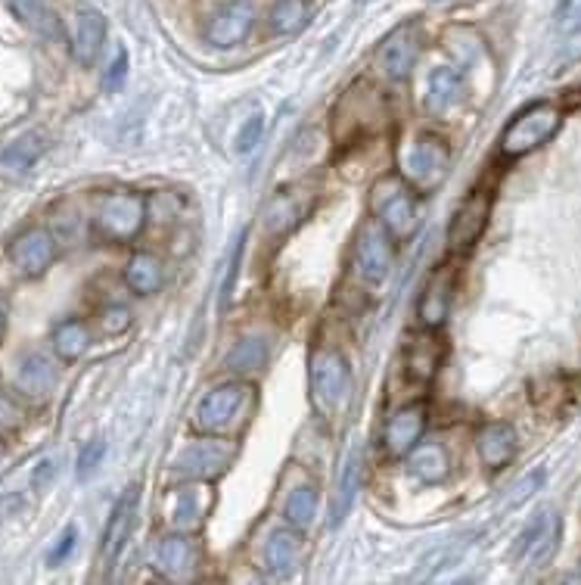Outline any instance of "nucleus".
Segmentation results:
<instances>
[{"mask_svg": "<svg viewBox=\"0 0 581 585\" xmlns=\"http://www.w3.org/2000/svg\"><path fill=\"white\" fill-rule=\"evenodd\" d=\"M389 125V103L370 81H355L333 106V141L339 147L361 144Z\"/></svg>", "mask_w": 581, "mask_h": 585, "instance_id": "1", "label": "nucleus"}, {"mask_svg": "<svg viewBox=\"0 0 581 585\" xmlns=\"http://www.w3.org/2000/svg\"><path fill=\"white\" fill-rule=\"evenodd\" d=\"M367 209L376 225H383L389 231L392 240H408L414 237L417 225H420V197L417 190L404 181L401 175H383L370 184L367 193Z\"/></svg>", "mask_w": 581, "mask_h": 585, "instance_id": "2", "label": "nucleus"}, {"mask_svg": "<svg viewBox=\"0 0 581 585\" xmlns=\"http://www.w3.org/2000/svg\"><path fill=\"white\" fill-rule=\"evenodd\" d=\"M308 383H311V402L317 414L330 421V417L342 414L348 399H352L355 377L352 365L342 355V349L324 343L311 352V365H308Z\"/></svg>", "mask_w": 581, "mask_h": 585, "instance_id": "3", "label": "nucleus"}, {"mask_svg": "<svg viewBox=\"0 0 581 585\" xmlns=\"http://www.w3.org/2000/svg\"><path fill=\"white\" fill-rule=\"evenodd\" d=\"M150 200L137 190H103L94 203V231L112 243H131L147 228Z\"/></svg>", "mask_w": 581, "mask_h": 585, "instance_id": "4", "label": "nucleus"}, {"mask_svg": "<svg viewBox=\"0 0 581 585\" xmlns=\"http://www.w3.org/2000/svg\"><path fill=\"white\" fill-rule=\"evenodd\" d=\"M255 405V389L243 380L212 386L193 408V427L199 433H227L237 427Z\"/></svg>", "mask_w": 581, "mask_h": 585, "instance_id": "5", "label": "nucleus"}, {"mask_svg": "<svg viewBox=\"0 0 581 585\" xmlns=\"http://www.w3.org/2000/svg\"><path fill=\"white\" fill-rule=\"evenodd\" d=\"M563 128V113L554 103H532L522 109L519 116L504 128L501 134V156L504 159H522L554 141L557 131Z\"/></svg>", "mask_w": 581, "mask_h": 585, "instance_id": "6", "label": "nucleus"}, {"mask_svg": "<svg viewBox=\"0 0 581 585\" xmlns=\"http://www.w3.org/2000/svg\"><path fill=\"white\" fill-rule=\"evenodd\" d=\"M451 172V147L439 134H420L401 156V178L417 193H432Z\"/></svg>", "mask_w": 581, "mask_h": 585, "instance_id": "7", "label": "nucleus"}, {"mask_svg": "<svg viewBox=\"0 0 581 585\" xmlns=\"http://www.w3.org/2000/svg\"><path fill=\"white\" fill-rule=\"evenodd\" d=\"M240 452V445L234 439H224L218 433H206L202 439L190 442L187 449L178 455V461H174V470L184 473L187 480H215L221 477V473L230 470V464H234Z\"/></svg>", "mask_w": 581, "mask_h": 585, "instance_id": "8", "label": "nucleus"}, {"mask_svg": "<svg viewBox=\"0 0 581 585\" xmlns=\"http://www.w3.org/2000/svg\"><path fill=\"white\" fill-rule=\"evenodd\" d=\"M352 265H355V274L370 287H380L395 265V240L389 237V231L383 225H376L373 218L367 221V225H361V231L355 237Z\"/></svg>", "mask_w": 581, "mask_h": 585, "instance_id": "9", "label": "nucleus"}, {"mask_svg": "<svg viewBox=\"0 0 581 585\" xmlns=\"http://www.w3.org/2000/svg\"><path fill=\"white\" fill-rule=\"evenodd\" d=\"M420 50H423L420 25L404 22L380 41V47H376V53H373V63L389 81H408L417 60H420Z\"/></svg>", "mask_w": 581, "mask_h": 585, "instance_id": "10", "label": "nucleus"}, {"mask_svg": "<svg viewBox=\"0 0 581 585\" xmlns=\"http://www.w3.org/2000/svg\"><path fill=\"white\" fill-rule=\"evenodd\" d=\"M563 539V523L554 511H541L526 529L519 533V542L513 548L516 561L529 570H541L554 561V554Z\"/></svg>", "mask_w": 581, "mask_h": 585, "instance_id": "11", "label": "nucleus"}, {"mask_svg": "<svg viewBox=\"0 0 581 585\" xmlns=\"http://www.w3.org/2000/svg\"><path fill=\"white\" fill-rule=\"evenodd\" d=\"M212 508H215V492L206 486V480H196V483H187L168 492L165 520L174 533H196V529L206 523Z\"/></svg>", "mask_w": 581, "mask_h": 585, "instance_id": "12", "label": "nucleus"}, {"mask_svg": "<svg viewBox=\"0 0 581 585\" xmlns=\"http://www.w3.org/2000/svg\"><path fill=\"white\" fill-rule=\"evenodd\" d=\"M491 203H495L491 190L476 187L470 197L457 206L451 225H448V246L454 249V253H467V249H473L482 240L488 221H491Z\"/></svg>", "mask_w": 581, "mask_h": 585, "instance_id": "13", "label": "nucleus"}, {"mask_svg": "<svg viewBox=\"0 0 581 585\" xmlns=\"http://www.w3.org/2000/svg\"><path fill=\"white\" fill-rule=\"evenodd\" d=\"M255 25V4L252 0H227L224 7L215 10V16L206 25V41L212 47L230 50L249 38Z\"/></svg>", "mask_w": 581, "mask_h": 585, "instance_id": "14", "label": "nucleus"}, {"mask_svg": "<svg viewBox=\"0 0 581 585\" xmlns=\"http://www.w3.org/2000/svg\"><path fill=\"white\" fill-rule=\"evenodd\" d=\"M7 256L13 262V268L25 277H41L53 259H56V240L47 228H28L19 237L10 240Z\"/></svg>", "mask_w": 581, "mask_h": 585, "instance_id": "15", "label": "nucleus"}, {"mask_svg": "<svg viewBox=\"0 0 581 585\" xmlns=\"http://www.w3.org/2000/svg\"><path fill=\"white\" fill-rule=\"evenodd\" d=\"M202 548L190 533H171L153 542L150 548V567L159 570L162 576H187L199 567Z\"/></svg>", "mask_w": 581, "mask_h": 585, "instance_id": "16", "label": "nucleus"}, {"mask_svg": "<svg viewBox=\"0 0 581 585\" xmlns=\"http://www.w3.org/2000/svg\"><path fill=\"white\" fill-rule=\"evenodd\" d=\"M426 421H429V414H426V405H404L401 411H395L386 427H383V449L389 458H404L408 455L414 445L423 439L426 433Z\"/></svg>", "mask_w": 581, "mask_h": 585, "instance_id": "17", "label": "nucleus"}, {"mask_svg": "<svg viewBox=\"0 0 581 585\" xmlns=\"http://www.w3.org/2000/svg\"><path fill=\"white\" fill-rule=\"evenodd\" d=\"M137 508H140V492H137V486H128V489L122 492V498L115 501L112 517H109L106 533H103V561H106V564H115V561H119L122 548L128 545L131 529H134V520H137Z\"/></svg>", "mask_w": 581, "mask_h": 585, "instance_id": "18", "label": "nucleus"}, {"mask_svg": "<svg viewBox=\"0 0 581 585\" xmlns=\"http://www.w3.org/2000/svg\"><path fill=\"white\" fill-rule=\"evenodd\" d=\"M451 299H454V271L451 268L432 271V277H429L423 293H420V302H417L420 324L426 330H439L448 321Z\"/></svg>", "mask_w": 581, "mask_h": 585, "instance_id": "19", "label": "nucleus"}, {"mask_svg": "<svg viewBox=\"0 0 581 585\" xmlns=\"http://www.w3.org/2000/svg\"><path fill=\"white\" fill-rule=\"evenodd\" d=\"M442 358H445V343L439 340V333L435 330L417 333V337H411L408 346H404V371L417 383H429L439 374Z\"/></svg>", "mask_w": 581, "mask_h": 585, "instance_id": "20", "label": "nucleus"}, {"mask_svg": "<svg viewBox=\"0 0 581 585\" xmlns=\"http://www.w3.org/2000/svg\"><path fill=\"white\" fill-rule=\"evenodd\" d=\"M516 449H519L516 430L507 421H491L476 433V452L488 470H504L516 458Z\"/></svg>", "mask_w": 581, "mask_h": 585, "instance_id": "21", "label": "nucleus"}, {"mask_svg": "<svg viewBox=\"0 0 581 585\" xmlns=\"http://www.w3.org/2000/svg\"><path fill=\"white\" fill-rule=\"evenodd\" d=\"M103 41H106V16L94 7H81L78 25H75V41H72V57L81 66L97 63Z\"/></svg>", "mask_w": 581, "mask_h": 585, "instance_id": "22", "label": "nucleus"}, {"mask_svg": "<svg viewBox=\"0 0 581 585\" xmlns=\"http://www.w3.org/2000/svg\"><path fill=\"white\" fill-rule=\"evenodd\" d=\"M302 551H305L302 529H296V526L277 529V533H271V539L265 545V570L274 573V576L293 573L299 567V561H302Z\"/></svg>", "mask_w": 581, "mask_h": 585, "instance_id": "23", "label": "nucleus"}, {"mask_svg": "<svg viewBox=\"0 0 581 585\" xmlns=\"http://www.w3.org/2000/svg\"><path fill=\"white\" fill-rule=\"evenodd\" d=\"M10 10L16 13V19L25 25V29H32L35 35H41L47 41H63L66 38L63 19L56 16L50 0H10Z\"/></svg>", "mask_w": 581, "mask_h": 585, "instance_id": "24", "label": "nucleus"}, {"mask_svg": "<svg viewBox=\"0 0 581 585\" xmlns=\"http://www.w3.org/2000/svg\"><path fill=\"white\" fill-rule=\"evenodd\" d=\"M460 100H463V78H460V72L451 69V66L432 69L426 100H423L426 113L429 116H445V113H451Z\"/></svg>", "mask_w": 581, "mask_h": 585, "instance_id": "25", "label": "nucleus"}, {"mask_svg": "<svg viewBox=\"0 0 581 585\" xmlns=\"http://www.w3.org/2000/svg\"><path fill=\"white\" fill-rule=\"evenodd\" d=\"M404 458H408V467H411L414 477L426 486L445 483L448 473H451V458L445 452V445H439V442H417Z\"/></svg>", "mask_w": 581, "mask_h": 585, "instance_id": "26", "label": "nucleus"}, {"mask_svg": "<svg viewBox=\"0 0 581 585\" xmlns=\"http://www.w3.org/2000/svg\"><path fill=\"white\" fill-rule=\"evenodd\" d=\"M125 284L131 293L137 296H153L162 290L165 284V268H162V259L156 253H147V249H140L134 253L125 265Z\"/></svg>", "mask_w": 581, "mask_h": 585, "instance_id": "27", "label": "nucleus"}, {"mask_svg": "<svg viewBox=\"0 0 581 585\" xmlns=\"http://www.w3.org/2000/svg\"><path fill=\"white\" fill-rule=\"evenodd\" d=\"M87 346H91V327H87V321L81 318H66L56 324L53 330V349L56 355H60V361H66V365H72V361H78Z\"/></svg>", "mask_w": 581, "mask_h": 585, "instance_id": "28", "label": "nucleus"}, {"mask_svg": "<svg viewBox=\"0 0 581 585\" xmlns=\"http://www.w3.org/2000/svg\"><path fill=\"white\" fill-rule=\"evenodd\" d=\"M53 386H56L53 361L44 355H25L19 368V389H25L28 396H47Z\"/></svg>", "mask_w": 581, "mask_h": 585, "instance_id": "29", "label": "nucleus"}, {"mask_svg": "<svg viewBox=\"0 0 581 585\" xmlns=\"http://www.w3.org/2000/svg\"><path fill=\"white\" fill-rule=\"evenodd\" d=\"M265 361H268V343H265V337H246V340H240L234 349L227 352L224 365L234 371V374H252L258 368H265Z\"/></svg>", "mask_w": 581, "mask_h": 585, "instance_id": "30", "label": "nucleus"}, {"mask_svg": "<svg viewBox=\"0 0 581 585\" xmlns=\"http://www.w3.org/2000/svg\"><path fill=\"white\" fill-rule=\"evenodd\" d=\"M311 19V4L308 0H274L271 7V29L277 35H296L302 32Z\"/></svg>", "mask_w": 581, "mask_h": 585, "instance_id": "31", "label": "nucleus"}, {"mask_svg": "<svg viewBox=\"0 0 581 585\" xmlns=\"http://www.w3.org/2000/svg\"><path fill=\"white\" fill-rule=\"evenodd\" d=\"M317 501H321V495H317L314 486H299L289 492L286 498V505H283V517L289 526H296V529H308L317 517Z\"/></svg>", "mask_w": 581, "mask_h": 585, "instance_id": "32", "label": "nucleus"}, {"mask_svg": "<svg viewBox=\"0 0 581 585\" xmlns=\"http://www.w3.org/2000/svg\"><path fill=\"white\" fill-rule=\"evenodd\" d=\"M358 489H361V452L355 449L352 455H348V461L342 467V477H339V492H336V505H333V523H339L348 514Z\"/></svg>", "mask_w": 581, "mask_h": 585, "instance_id": "33", "label": "nucleus"}, {"mask_svg": "<svg viewBox=\"0 0 581 585\" xmlns=\"http://www.w3.org/2000/svg\"><path fill=\"white\" fill-rule=\"evenodd\" d=\"M47 150V141L41 131H32V134H22L19 141H13L7 150H4V162L10 169H32V165L44 156Z\"/></svg>", "mask_w": 581, "mask_h": 585, "instance_id": "34", "label": "nucleus"}, {"mask_svg": "<svg viewBox=\"0 0 581 585\" xmlns=\"http://www.w3.org/2000/svg\"><path fill=\"white\" fill-rule=\"evenodd\" d=\"M302 215H305V206L296 203V193H277V197L271 200V206H268V212H265L268 225H274L277 231L293 228Z\"/></svg>", "mask_w": 581, "mask_h": 585, "instance_id": "35", "label": "nucleus"}, {"mask_svg": "<svg viewBox=\"0 0 581 585\" xmlns=\"http://www.w3.org/2000/svg\"><path fill=\"white\" fill-rule=\"evenodd\" d=\"M134 315L131 309H125V305H106V309L100 312V327L106 337H119V333H125L131 327Z\"/></svg>", "mask_w": 581, "mask_h": 585, "instance_id": "36", "label": "nucleus"}, {"mask_svg": "<svg viewBox=\"0 0 581 585\" xmlns=\"http://www.w3.org/2000/svg\"><path fill=\"white\" fill-rule=\"evenodd\" d=\"M128 50L125 47H119V53L112 57V63H109V69H106V78H103V88L106 91H122L125 88V78H128Z\"/></svg>", "mask_w": 581, "mask_h": 585, "instance_id": "37", "label": "nucleus"}, {"mask_svg": "<svg viewBox=\"0 0 581 585\" xmlns=\"http://www.w3.org/2000/svg\"><path fill=\"white\" fill-rule=\"evenodd\" d=\"M103 455H106V442L103 439H91L81 449V455H78V477L84 480L87 473L91 470H97L100 467V461H103Z\"/></svg>", "mask_w": 581, "mask_h": 585, "instance_id": "38", "label": "nucleus"}, {"mask_svg": "<svg viewBox=\"0 0 581 585\" xmlns=\"http://www.w3.org/2000/svg\"><path fill=\"white\" fill-rule=\"evenodd\" d=\"M261 134H265V119H261V116H252V119L240 128V134H237V150H240V153H252V150L258 147V141H261Z\"/></svg>", "mask_w": 581, "mask_h": 585, "instance_id": "39", "label": "nucleus"}, {"mask_svg": "<svg viewBox=\"0 0 581 585\" xmlns=\"http://www.w3.org/2000/svg\"><path fill=\"white\" fill-rule=\"evenodd\" d=\"M75 542H78V529H75V526H69L66 533L60 536V542L53 545V551L47 554V564H50V567H60V564L66 561V557L75 551Z\"/></svg>", "mask_w": 581, "mask_h": 585, "instance_id": "40", "label": "nucleus"}, {"mask_svg": "<svg viewBox=\"0 0 581 585\" xmlns=\"http://www.w3.org/2000/svg\"><path fill=\"white\" fill-rule=\"evenodd\" d=\"M544 483V470H535V473H529L526 480H522L519 486H516V495H513V501H522V498H529L538 486Z\"/></svg>", "mask_w": 581, "mask_h": 585, "instance_id": "41", "label": "nucleus"}, {"mask_svg": "<svg viewBox=\"0 0 581 585\" xmlns=\"http://www.w3.org/2000/svg\"><path fill=\"white\" fill-rule=\"evenodd\" d=\"M50 473H53V464H50V461H44V467H38V473H35V483H38V486H44Z\"/></svg>", "mask_w": 581, "mask_h": 585, "instance_id": "42", "label": "nucleus"}, {"mask_svg": "<svg viewBox=\"0 0 581 585\" xmlns=\"http://www.w3.org/2000/svg\"><path fill=\"white\" fill-rule=\"evenodd\" d=\"M4 333H7V299L0 296V340H4Z\"/></svg>", "mask_w": 581, "mask_h": 585, "instance_id": "43", "label": "nucleus"}, {"mask_svg": "<svg viewBox=\"0 0 581 585\" xmlns=\"http://www.w3.org/2000/svg\"><path fill=\"white\" fill-rule=\"evenodd\" d=\"M569 32H581V7L572 13V19H569Z\"/></svg>", "mask_w": 581, "mask_h": 585, "instance_id": "44", "label": "nucleus"}, {"mask_svg": "<svg viewBox=\"0 0 581 585\" xmlns=\"http://www.w3.org/2000/svg\"><path fill=\"white\" fill-rule=\"evenodd\" d=\"M4 461H7V442L0 439V464H4Z\"/></svg>", "mask_w": 581, "mask_h": 585, "instance_id": "45", "label": "nucleus"}]
</instances>
